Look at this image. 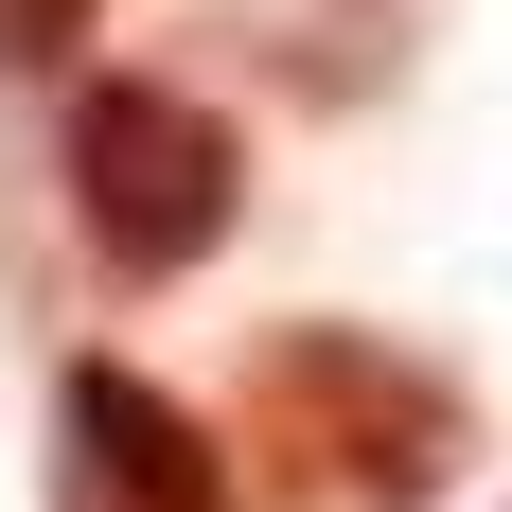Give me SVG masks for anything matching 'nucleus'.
Listing matches in <instances>:
<instances>
[{
    "label": "nucleus",
    "instance_id": "nucleus-2",
    "mask_svg": "<svg viewBox=\"0 0 512 512\" xmlns=\"http://www.w3.org/2000/svg\"><path fill=\"white\" fill-rule=\"evenodd\" d=\"M53 195H71V230H89L106 283H195L248 230V142H230V106L195 71H71Z\"/></svg>",
    "mask_w": 512,
    "mask_h": 512
},
{
    "label": "nucleus",
    "instance_id": "nucleus-5",
    "mask_svg": "<svg viewBox=\"0 0 512 512\" xmlns=\"http://www.w3.org/2000/svg\"><path fill=\"white\" fill-rule=\"evenodd\" d=\"M495 512H512V495H495Z\"/></svg>",
    "mask_w": 512,
    "mask_h": 512
},
{
    "label": "nucleus",
    "instance_id": "nucleus-1",
    "mask_svg": "<svg viewBox=\"0 0 512 512\" xmlns=\"http://www.w3.org/2000/svg\"><path fill=\"white\" fill-rule=\"evenodd\" d=\"M248 460L283 512H442L477 477V389L371 318H283L248 354Z\"/></svg>",
    "mask_w": 512,
    "mask_h": 512
},
{
    "label": "nucleus",
    "instance_id": "nucleus-3",
    "mask_svg": "<svg viewBox=\"0 0 512 512\" xmlns=\"http://www.w3.org/2000/svg\"><path fill=\"white\" fill-rule=\"evenodd\" d=\"M53 512H248V477L159 371L71 354L53 371Z\"/></svg>",
    "mask_w": 512,
    "mask_h": 512
},
{
    "label": "nucleus",
    "instance_id": "nucleus-4",
    "mask_svg": "<svg viewBox=\"0 0 512 512\" xmlns=\"http://www.w3.org/2000/svg\"><path fill=\"white\" fill-rule=\"evenodd\" d=\"M106 0H0V89H53V71H89Z\"/></svg>",
    "mask_w": 512,
    "mask_h": 512
}]
</instances>
